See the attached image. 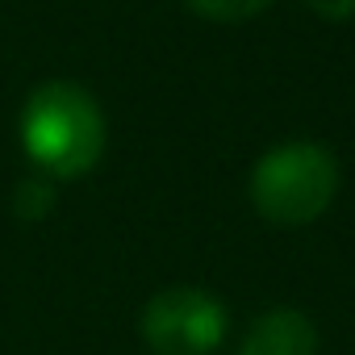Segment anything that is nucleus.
<instances>
[{
	"mask_svg": "<svg viewBox=\"0 0 355 355\" xmlns=\"http://www.w3.org/2000/svg\"><path fill=\"white\" fill-rule=\"evenodd\" d=\"M21 142L51 180H80L105 155V113L80 84L51 80L21 109Z\"/></svg>",
	"mask_w": 355,
	"mask_h": 355,
	"instance_id": "obj_1",
	"label": "nucleus"
},
{
	"mask_svg": "<svg viewBox=\"0 0 355 355\" xmlns=\"http://www.w3.org/2000/svg\"><path fill=\"white\" fill-rule=\"evenodd\" d=\"M338 193V163L322 142H280L251 171V201L272 226L318 222Z\"/></svg>",
	"mask_w": 355,
	"mask_h": 355,
	"instance_id": "obj_2",
	"label": "nucleus"
},
{
	"mask_svg": "<svg viewBox=\"0 0 355 355\" xmlns=\"http://www.w3.org/2000/svg\"><path fill=\"white\" fill-rule=\"evenodd\" d=\"M138 330L155 355H214L226 343V309L205 288L171 284L146 301Z\"/></svg>",
	"mask_w": 355,
	"mask_h": 355,
	"instance_id": "obj_3",
	"label": "nucleus"
},
{
	"mask_svg": "<svg viewBox=\"0 0 355 355\" xmlns=\"http://www.w3.org/2000/svg\"><path fill=\"white\" fill-rule=\"evenodd\" d=\"M239 355H318V330L301 309L280 305L247 326Z\"/></svg>",
	"mask_w": 355,
	"mask_h": 355,
	"instance_id": "obj_4",
	"label": "nucleus"
},
{
	"mask_svg": "<svg viewBox=\"0 0 355 355\" xmlns=\"http://www.w3.org/2000/svg\"><path fill=\"white\" fill-rule=\"evenodd\" d=\"M184 5L193 13L209 17V21H247L268 5V0H184Z\"/></svg>",
	"mask_w": 355,
	"mask_h": 355,
	"instance_id": "obj_5",
	"label": "nucleus"
},
{
	"mask_svg": "<svg viewBox=\"0 0 355 355\" xmlns=\"http://www.w3.org/2000/svg\"><path fill=\"white\" fill-rule=\"evenodd\" d=\"M305 5L322 21H347V17H355V0H305Z\"/></svg>",
	"mask_w": 355,
	"mask_h": 355,
	"instance_id": "obj_6",
	"label": "nucleus"
}]
</instances>
